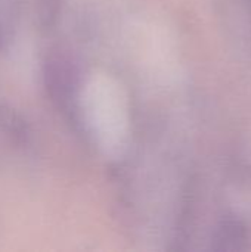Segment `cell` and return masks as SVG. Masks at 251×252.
Here are the masks:
<instances>
[{"label": "cell", "mask_w": 251, "mask_h": 252, "mask_svg": "<svg viewBox=\"0 0 251 252\" xmlns=\"http://www.w3.org/2000/svg\"><path fill=\"white\" fill-rule=\"evenodd\" d=\"M47 86L55 100H59L62 106L70 105L74 97V89L77 86V71L65 56H53L47 62Z\"/></svg>", "instance_id": "1"}]
</instances>
